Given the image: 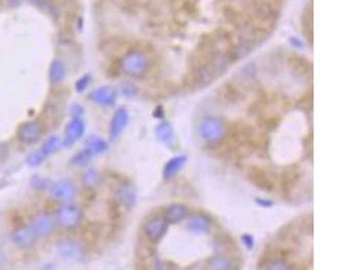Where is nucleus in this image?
I'll use <instances>...</instances> for the list:
<instances>
[{"instance_id":"1","label":"nucleus","mask_w":361,"mask_h":270,"mask_svg":"<svg viewBox=\"0 0 361 270\" xmlns=\"http://www.w3.org/2000/svg\"><path fill=\"white\" fill-rule=\"evenodd\" d=\"M150 67L149 56L141 50H131L125 54L121 63L123 73L131 77H138L148 72Z\"/></svg>"},{"instance_id":"2","label":"nucleus","mask_w":361,"mask_h":270,"mask_svg":"<svg viewBox=\"0 0 361 270\" xmlns=\"http://www.w3.org/2000/svg\"><path fill=\"white\" fill-rule=\"evenodd\" d=\"M57 226L65 230L77 229L83 222L82 208L73 203H64L54 212Z\"/></svg>"},{"instance_id":"3","label":"nucleus","mask_w":361,"mask_h":270,"mask_svg":"<svg viewBox=\"0 0 361 270\" xmlns=\"http://www.w3.org/2000/svg\"><path fill=\"white\" fill-rule=\"evenodd\" d=\"M199 137L203 142L207 143H216L225 137L226 129H225L224 120L218 116H205L199 122Z\"/></svg>"},{"instance_id":"4","label":"nucleus","mask_w":361,"mask_h":270,"mask_svg":"<svg viewBox=\"0 0 361 270\" xmlns=\"http://www.w3.org/2000/svg\"><path fill=\"white\" fill-rule=\"evenodd\" d=\"M49 193L57 201L60 203H72L75 197L77 196V188L76 185L68 180V178H61L57 181L49 185Z\"/></svg>"},{"instance_id":"5","label":"nucleus","mask_w":361,"mask_h":270,"mask_svg":"<svg viewBox=\"0 0 361 270\" xmlns=\"http://www.w3.org/2000/svg\"><path fill=\"white\" fill-rule=\"evenodd\" d=\"M29 226L37 235V238H49L54 234L57 224L54 216L46 212H38L30 219Z\"/></svg>"},{"instance_id":"6","label":"nucleus","mask_w":361,"mask_h":270,"mask_svg":"<svg viewBox=\"0 0 361 270\" xmlns=\"http://www.w3.org/2000/svg\"><path fill=\"white\" fill-rule=\"evenodd\" d=\"M44 131H45L44 123L41 120H38V119H34V120L22 123L18 127L16 135H18V139L22 143L34 144L41 139L42 135H44Z\"/></svg>"},{"instance_id":"7","label":"nucleus","mask_w":361,"mask_h":270,"mask_svg":"<svg viewBox=\"0 0 361 270\" xmlns=\"http://www.w3.org/2000/svg\"><path fill=\"white\" fill-rule=\"evenodd\" d=\"M56 250L64 261H77L84 254V246L75 238H65L58 241Z\"/></svg>"},{"instance_id":"8","label":"nucleus","mask_w":361,"mask_h":270,"mask_svg":"<svg viewBox=\"0 0 361 270\" xmlns=\"http://www.w3.org/2000/svg\"><path fill=\"white\" fill-rule=\"evenodd\" d=\"M168 224L164 220V218L161 216H150L144 222V233H145L146 238L153 243L160 242L163 238L165 237V234L168 231Z\"/></svg>"},{"instance_id":"9","label":"nucleus","mask_w":361,"mask_h":270,"mask_svg":"<svg viewBox=\"0 0 361 270\" xmlns=\"http://www.w3.org/2000/svg\"><path fill=\"white\" fill-rule=\"evenodd\" d=\"M37 239V235L34 234V231L30 229L29 224L16 227L11 234L12 243L15 247L21 248V250H27V248L33 247Z\"/></svg>"},{"instance_id":"10","label":"nucleus","mask_w":361,"mask_h":270,"mask_svg":"<svg viewBox=\"0 0 361 270\" xmlns=\"http://www.w3.org/2000/svg\"><path fill=\"white\" fill-rule=\"evenodd\" d=\"M212 227V220L207 214L199 212V214L188 215L186 220V229L188 233L195 235L209 234Z\"/></svg>"},{"instance_id":"11","label":"nucleus","mask_w":361,"mask_h":270,"mask_svg":"<svg viewBox=\"0 0 361 270\" xmlns=\"http://www.w3.org/2000/svg\"><path fill=\"white\" fill-rule=\"evenodd\" d=\"M129 120H130V115H129L127 108H118L115 111V114H114V116H112L111 122H110L108 135H110V139H111V141H118V139H119L123 131L126 130L127 124H129Z\"/></svg>"},{"instance_id":"12","label":"nucleus","mask_w":361,"mask_h":270,"mask_svg":"<svg viewBox=\"0 0 361 270\" xmlns=\"http://www.w3.org/2000/svg\"><path fill=\"white\" fill-rule=\"evenodd\" d=\"M116 97H118L116 89L110 86L97 87L88 95V99L101 107H110L112 104H115Z\"/></svg>"},{"instance_id":"13","label":"nucleus","mask_w":361,"mask_h":270,"mask_svg":"<svg viewBox=\"0 0 361 270\" xmlns=\"http://www.w3.org/2000/svg\"><path fill=\"white\" fill-rule=\"evenodd\" d=\"M86 134V123L83 119H72L68 123L64 131V141L63 144L65 148H71L77 141H80L83 135Z\"/></svg>"},{"instance_id":"14","label":"nucleus","mask_w":361,"mask_h":270,"mask_svg":"<svg viewBox=\"0 0 361 270\" xmlns=\"http://www.w3.org/2000/svg\"><path fill=\"white\" fill-rule=\"evenodd\" d=\"M188 215H190V208L186 204L175 203L167 207L164 212V220L168 224H177L186 220Z\"/></svg>"},{"instance_id":"15","label":"nucleus","mask_w":361,"mask_h":270,"mask_svg":"<svg viewBox=\"0 0 361 270\" xmlns=\"http://www.w3.org/2000/svg\"><path fill=\"white\" fill-rule=\"evenodd\" d=\"M187 161H188V158H187L186 154H179V156L172 157V158L164 165V169H163V177H164L165 180H171V178L175 177L176 174L179 173L183 168L186 167Z\"/></svg>"},{"instance_id":"16","label":"nucleus","mask_w":361,"mask_h":270,"mask_svg":"<svg viewBox=\"0 0 361 270\" xmlns=\"http://www.w3.org/2000/svg\"><path fill=\"white\" fill-rule=\"evenodd\" d=\"M67 77V67L61 59H53L49 67V81L52 86H60Z\"/></svg>"},{"instance_id":"17","label":"nucleus","mask_w":361,"mask_h":270,"mask_svg":"<svg viewBox=\"0 0 361 270\" xmlns=\"http://www.w3.org/2000/svg\"><path fill=\"white\" fill-rule=\"evenodd\" d=\"M234 266V259L225 254H216L207 261V270H233Z\"/></svg>"},{"instance_id":"18","label":"nucleus","mask_w":361,"mask_h":270,"mask_svg":"<svg viewBox=\"0 0 361 270\" xmlns=\"http://www.w3.org/2000/svg\"><path fill=\"white\" fill-rule=\"evenodd\" d=\"M92 156H101L107 152L108 143L99 135H90L86 141V148Z\"/></svg>"},{"instance_id":"19","label":"nucleus","mask_w":361,"mask_h":270,"mask_svg":"<svg viewBox=\"0 0 361 270\" xmlns=\"http://www.w3.org/2000/svg\"><path fill=\"white\" fill-rule=\"evenodd\" d=\"M156 137L160 142L167 146H171L175 141V130L169 122H161L156 127Z\"/></svg>"},{"instance_id":"20","label":"nucleus","mask_w":361,"mask_h":270,"mask_svg":"<svg viewBox=\"0 0 361 270\" xmlns=\"http://www.w3.org/2000/svg\"><path fill=\"white\" fill-rule=\"evenodd\" d=\"M61 146H63L61 138L58 137V135H52V137H49L48 139L44 142L42 148L39 149V152H41V154L45 157V158H48L49 156H52V154H54L56 152H58Z\"/></svg>"},{"instance_id":"21","label":"nucleus","mask_w":361,"mask_h":270,"mask_svg":"<svg viewBox=\"0 0 361 270\" xmlns=\"http://www.w3.org/2000/svg\"><path fill=\"white\" fill-rule=\"evenodd\" d=\"M116 199L123 205L131 207L133 204H135V189L131 185H123L116 192Z\"/></svg>"},{"instance_id":"22","label":"nucleus","mask_w":361,"mask_h":270,"mask_svg":"<svg viewBox=\"0 0 361 270\" xmlns=\"http://www.w3.org/2000/svg\"><path fill=\"white\" fill-rule=\"evenodd\" d=\"M82 182L86 188H90V189L96 188L97 185H101L102 182L101 172L96 171V169H93V168L87 169L82 176Z\"/></svg>"},{"instance_id":"23","label":"nucleus","mask_w":361,"mask_h":270,"mask_svg":"<svg viewBox=\"0 0 361 270\" xmlns=\"http://www.w3.org/2000/svg\"><path fill=\"white\" fill-rule=\"evenodd\" d=\"M264 270H294V266L286 259L273 258L265 263Z\"/></svg>"},{"instance_id":"24","label":"nucleus","mask_w":361,"mask_h":270,"mask_svg":"<svg viewBox=\"0 0 361 270\" xmlns=\"http://www.w3.org/2000/svg\"><path fill=\"white\" fill-rule=\"evenodd\" d=\"M92 158H93L92 154H91L87 149H83V150L77 152L75 156L72 157L71 162L73 163V165H77V167H83V165H87V163L90 162Z\"/></svg>"},{"instance_id":"25","label":"nucleus","mask_w":361,"mask_h":270,"mask_svg":"<svg viewBox=\"0 0 361 270\" xmlns=\"http://www.w3.org/2000/svg\"><path fill=\"white\" fill-rule=\"evenodd\" d=\"M45 161V157L42 156L41 152L38 150V152H34L31 153V154H29V157H27L26 162L29 167L34 168V167H39L42 162Z\"/></svg>"},{"instance_id":"26","label":"nucleus","mask_w":361,"mask_h":270,"mask_svg":"<svg viewBox=\"0 0 361 270\" xmlns=\"http://www.w3.org/2000/svg\"><path fill=\"white\" fill-rule=\"evenodd\" d=\"M90 81H91V76L90 74H86V76H83L82 78H78L77 81H76V91H77L78 93L84 92L87 89V87L90 86Z\"/></svg>"},{"instance_id":"27","label":"nucleus","mask_w":361,"mask_h":270,"mask_svg":"<svg viewBox=\"0 0 361 270\" xmlns=\"http://www.w3.org/2000/svg\"><path fill=\"white\" fill-rule=\"evenodd\" d=\"M241 241L248 250H252L254 247V238L250 234H244L241 237Z\"/></svg>"},{"instance_id":"28","label":"nucleus","mask_w":361,"mask_h":270,"mask_svg":"<svg viewBox=\"0 0 361 270\" xmlns=\"http://www.w3.org/2000/svg\"><path fill=\"white\" fill-rule=\"evenodd\" d=\"M71 114L73 119H82L83 114H84V108L80 104H73L71 108Z\"/></svg>"},{"instance_id":"29","label":"nucleus","mask_w":361,"mask_h":270,"mask_svg":"<svg viewBox=\"0 0 361 270\" xmlns=\"http://www.w3.org/2000/svg\"><path fill=\"white\" fill-rule=\"evenodd\" d=\"M153 270H173V267L164 261H156L153 263Z\"/></svg>"},{"instance_id":"30","label":"nucleus","mask_w":361,"mask_h":270,"mask_svg":"<svg viewBox=\"0 0 361 270\" xmlns=\"http://www.w3.org/2000/svg\"><path fill=\"white\" fill-rule=\"evenodd\" d=\"M6 259H7L6 254H4V253L0 250V266H3L4 263H6Z\"/></svg>"},{"instance_id":"31","label":"nucleus","mask_w":361,"mask_h":270,"mask_svg":"<svg viewBox=\"0 0 361 270\" xmlns=\"http://www.w3.org/2000/svg\"><path fill=\"white\" fill-rule=\"evenodd\" d=\"M35 6H38V7H42V6H45L46 0H31Z\"/></svg>"}]
</instances>
